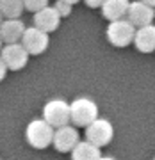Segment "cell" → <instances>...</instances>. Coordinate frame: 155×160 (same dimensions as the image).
Masks as SVG:
<instances>
[{"label": "cell", "mask_w": 155, "mask_h": 160, "mask_svg": "<svg viewBox=\"0 0 155 160\" xmlns=\"http://www.w3.org/2000/svg\"><path fill=\"white\" fill-rule=\"evenodd\" d=\"M134 34H136V27L127 18L112 20L107 25V39L112 46H118V48L130 45L134 41Z\"/></svg>", "instance_id": "cell-3"}, {"label": "cell", "mask_w": 155, "mask_h": 160, "mask_svg": "<svg viewBox=\"0 0 155 160\" xmlns=\"http://www.w3.org/2000/svg\"><path fill=\"white\" fill-rule=\"evenodd\" d=\"M23 9V0H0V12L4 18H20Z\"/></svg>", "instance_id": "cell-15"}, {"label": "cell", "mask_w": 155, "mask_h": 160, "mask_svg": "<svg viewBox=\"0 0 155 160\" xmlns=\"http://www.w3.org/2000/svg\"><path fill=\"white\" fill-rule=\"evenodd\" d=\"M128 4L130 0H105L102 4V14L105 20H120V18L127 16V11H128Z\"/></svg>", "instance_id": "cell-13"}, {"label": "cell", "mask_w": 155, "mask_h": 160, "mask_svg": "<svg viewBox=\"0 0 155 160\" xmlns=\"http://www.w3.org/2000/svg\"><path fill=\"white\" fill-rule=\"evenodd\" d=\"M59 23H61V14L57 12V9L52 6H45L43 9L34 12V25L38 29L45 30V32H54L57 30Z\"/></svg>", "instance_id": "cell-10"}, {"label": "cell", "mask_w": 155, "mask_h": 160, "mask_svg": "<svg viewBox=\"0 0 155 160\" xmlns=\"http://www.w3.org/2000/svg\"><path fill=\"white\" fill-rule=\"evenodd\" d=\"M55 9H57V12L61 14V18L63 16H68L70 12H71V4H68V2H64V0H57L55 2Z\"/></svg>", "instance_id": "cell-17"}, {"label": "cell", "mask_w": 155, "mask_h": 160, "mask_svg": "<svg viewBox=\"0 0 155 160\" xmlns=\"http://www.w3.org/2000/svg\"><path fill=\"white\" fill-rule=\"evenodd\" d=\"M54 126L48 125L43 118L41 119H32L25 128V139L27 142L36 149H45L52 144L54 139Z\"/></svg>", "instance_id": "cell-2"}, {"label": "cell", "mask_w": 155, "mask_h": 160, "mask_svg": "<svg viewBox=\"0 0 155 160\" xmlns=\"http://www.w3.org/2000/svg\"><path fill=\"white\" fill-rule=\"evenodd\" d=\"M23 30H25V23L20 18H4L0 23V38L6 43H18L22 39Z\"/></svg>", "instance_id": "cell-11"}, {"label": "cell", "mask_w": 155, "mask_h": 160, "mask_svg": "<svg viewBox=\"0 0 155 160\" xmlns=\"http://www.w3.org/2000/svg\"><path fill=\"white\" fill-rule=\"evenodd\" d=\"M125 18L132 23L136 29H137V27H143V25H148V23L153 22V18H155V7L144 4L141 0L130 2Z\"/></svg>", "instance_id": "cell-9"}, {"label": "cell", "mask_w": 155, "mask_h": 160, "mask_svg": "<svg viewBox=\"0 0 155 160\" xmlns=\"http://www.w3.org/2000/svg\"><path fill=\"white\" fill-rule=\"evenodd\" d=\"M86 2L87 7H93V9H96V7H102V4L105 2V0H84Z\"/></svg>", "instance_id": "cell-18"}, {"label": "cell", "mask_w": 155, "mask_h": 160, "mask_svg": "<svg viewBox=\"0 0 155 160\" xmlns=\"http://www.w3.org/2000/svg\"><path fill=\"white\" fill-rule=\"evenodd\" d=\"M153 160H155V158H153Z\"/></svg>", "instance_id": "cell-25"}, {"label": "cell", "mask_w": 155, "mask_h": 160, "mask_svg": "<svg viewBox=\"0 0 155 160\" xmlns=\"http://www.w3.org/2000/svg\"><path fill=\"white\" fill-rule=\"evenodd\" d=\"M102 157L100 148L95 146L89 141H79L75 144V148L71 149V160H98Z\"/></svg>", "instance_id": "cell-14"}, {"label": "cell", "mask_w": 155, "mask_h": 160, "mask_svg": "<svg viewBox=\"0 0 155 160\" xmlns=\"http://www.w3.org/2000/svg\"><path fill=\"white\" fill-rule=\"evenodd\" d=\"M43 119L52 125L54 128H59L70 123V103L63 98H54L45 103L43 107Z\"/></svg>", "instance_id": "cell-4"}, {"label": "cell", "mask_w": 155, "mask_h": 160, "mask_svg": "<svg viewBox=\"0 0 155 160\" xmlns=\"http://www.w3.org/2000/svg\"><path fill=\"white\" fill-rule=\"evenodd\" d=\"M96 118H98V105L91 98L80 96V98H75L73 102L70 103V121L73 125L86 128Z\"/></svg>", "instance_id": "cell-1"}, {"label": "cell", "mask_w": 155, "mask_h": 160, "mask_svg": "<svg viewBox=\"0 0 155 160\" xmlns=\"http://www.w3.org/2000/svg\"><path fill=\"white\" fill-rule=\"evenodd\" d=\"M20 43L23 45V48L27 50L29 55H41L48 48L50 38H48V32H45V30L38 29L36 25H32V27H25Z\"/></svg>", "instance_id": "cell-6"}, {"label": "cell", "mask_w": 155, "mask_h": 160, "mask_svg": "<svg viewBox=\"0 0 155 160\" xmlns=\"http://www.w3.org/2000/svg\"><path fill=\"white\" fill-rule=\"evenodd\" d=\"M141 2H144V4H148V6L155 7V0H141Z\"/></svg>", "instance_id": "cell-20"}, {"label": "cell", "mask_w": 155, "mask_h": 160, "mask_svg": "<svg viewBox=\"0 0 155 160\" xmlns=\"http://www.w3.org/2000/svg\"><path fill=\"white\" fill-rule=\"evenodd\" d=\"M2 20H4V16H2V12H0V23H2Z\"/></svg>", "instance_id": "cell-24"}, {"label": "cell", "mask_w": 155, "mask_h": 160, "mask_svg": "<svg viewBox=\"0 0 155 160\" xmlns=\"http://www.w3.org/2000/svg\"><path fill=\"white\" fill-rule=\"evenodd\" d=\"M79 141H80V137H79V130H77L75 126H71L70 123L68 125L59 126V128L54 130L52 144H54V148L57 149L59 153H68V151H71Z\"/></svg>", "instance_id": "cell-8"}, {"label": "cell", "mask_w": 155, "mask_h": 160, "mask_svg": "<svg viewBox=\"0 0 155 160\" xmlns=\"http://www.w3.org/2000/svg\"><path fill=\"white\" fill-rule=\"evenodd\" d=\"M64 2H68V4H71V6H73V4H79L80 0H64Z\"/></svg>", "instance_id": "cell-21"}, {"label": "cell", "mask_w": 155, "mask_h": 160, "mask_svg": "<svg viewBox=\"0 0 155 160\" xmlns=\"http://www.w3.org/2000/svg\"><path fill=\"white\" fill-rule=\"evenodd\" d=\"M112 137H114V126L111 125L109 119L96 118L86 126V139L98 148L107 146L112 141Z\"/></svg>", "instance_id": "cell-5"}, {"label": "cell", "mask_w": 155, "mask_h": 160, "mask_svg": "<svg viewBox=\"0 0 155 160\" xmlns=\"http://www.w3.org/2000/svg\"><path fill=\"white\" fill-rule=\"evenodd\" d=\"M0 57L6 62L7 69L18 71V69L25 68V64L29 61V53L23 48L22 43L18 41V43H6L0 50Z\"/></svg>", "instance_id": "cell-7"}, {"label": "cell", "mask_w": 155, "mask_h": 160, "mask_svg": "<svg viewBox=\"0 0 155 160\" xmlns=\"http://www.w3.org/2000/svg\"><path fill=\"white\" fill-rule=\"evenodd\" d=\"M98 160H116V158H112V157H100Z\"/></svg>", "instance_id": "cell-22"}, {"label": "cell", "mask_w": 155, "mask_h": 160, "mask_svg": "<svg viewBox=\"0 0 155 160\" xmlns=\"http://www.w3.org/2000/svg\"><path fill=\"white\" fill-rule=\"evenodd\" d=\"M2 45H4V41H2V38H0V50H2Z\"/></svg>", "instance_id": "cell-23"}, {"label": "cell", "mask_w": 155, "mask_h": 160, "mask_svg": "<svg viewBox=\"0 0 155 160\" xmlns=\"http://www.w3.org/2000/svg\"><path fill=\"white\" fill-rule=\"evenodd\" d=\"M6 75H7V66H6V62L2 61V57H0V82L6 78Z\"/></svg>", "instance_id": "cell-19"}, {"label": "cell", "mask_w": 155, "mask_h": 160, "mask_svg": "<svg viewBox=\"0 0 155 160\" xmlns=\"http://www.w3.org/2000/svg\"><path fill=\"white\" fill-rule=\"evenodd\" d=\"M132 43L136 45V48H137L139 52H143V53L153 52L155 50V25L148 23V25L137 27Z\"/></svg>", "instance_id": "cell-12"}, {"label": "cell", "mask_w": 155, "mask_h": 160, "mask_svg": "<svg viewBox=\"0 0 155 160\" xmlns=\"http://www.w3.org/2000/svg\"><path fill=\"white\" fill-rule=\"evenodd\" d=\"M45 6H48V0H23V7L32 12L43 9Z\"/></svg>", "instance_id": "cell-16"}]
</instances>
